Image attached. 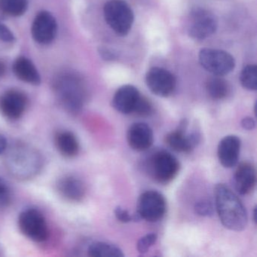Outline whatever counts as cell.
Returning <instances> with one entry per match:
<instances>
[{
	"instance_id": "1",
	"label": "cell",
	"mask_w": 257,
	"mask_h": 257,
	"mask_svg": "<svg viewBox=\"0 0 257 257\" xmlns=\"http://www.w3.org/2000/svg\"><path fill=\"white\" fill-rule=\"evenodd\" d=\"M214 195L216 211L222 225L231 231H243L247 224V214L238 197L223 183L216 185Z\"/></svg>"
},
{
	"instance_id": "2",
	"label": "cell",
	"mask_w": 257,
	"mask_h": 257,
	"mask_svg": "<svg viewBox=\"0 0 257 257\" xmlns=\"http://www.w3.org/2000/svg\"><path fill=\"white\" fill-rule=\"evenodd\" d=\"M53 90L61 106L70 113L80 112L88 97L83 79L76 73L58 75L54 80Z\"/></svg>"
},
{
	"instance_id": "3",
	"label": "cell",
	"mask_w": 257,
	"mask_h": 257,
	"mask_svg": "<svg viewBox=\"0 0 257 257\" xmlns=\"http://www.w3.org/2000/svg\"><path fill=\"white\" fill-rule=\"evenodd\" d=\"M103 16L109 28L121 37L129 34L135 22L133 10L124 0H108L103 7Z\"/></svg>"
},
{
	"instance_id": "4",
	"label": "cell",
	"mask_w": 257,
	"mask_h": 257,
	"mask_svg": "<svg viewBox=\"0 0 257 257\" xmlns=\"http://www.w3.org/2000/svg\"><path fill=\"white\" fill-rule=\"evenodd\" d=\"M40 156L37 152L26 146H19L10 150L7 156V165L12 174L19 178H29L38 172Z\"/></svg>"
},
{
	"instance_id": "5",
	"label": "cell",
	"mask_w": 257,
	"mask_h": 257,
	"mask_svg": "<svg viewBox=\"0 0 257 257\" xmlns=\"http://www.w3.org/2000/svg\"><path fill=\"white\" fill-rule=\"evenodd\" d=\"M180 162L169 152H156L149 161L150 175L158 183L168 184L172 181L180 171Z\"/></svg>"
},
{
	"instance_id": "6",
	"label": "cell",
	"mask_w": 257,
	"mask_h": 257,
	"mask_svg": "<svg viewBox=\"0 0 257 257\" xmlns=\"http://www.w3.org/2000/svg\"><path fill=\"white\" fill-rule=\"evenodd\" d=\"M198 61L206 71L216 76L228 75L235 67V61L231 55L219 49H201L198 53Z\"/></svg>"
},
{
	"instance_id": "7",
	"label": "cell",
	"mask_w": 257,
	"mask_h": 257,
	"mask_svg": "<svg viewBox=\"0 0 257 257\" xmlns=\"http://www.w3.org/2000/svg\"><path fill=\"white\" fill-rule=\"evenodd\" d=\"M217 27V19L208 10L194 9L189 14L187 32L193 40H203L211 37Z\"/></svg>"
},
{
	"instance_id": "8",
	"label": "cell",
	"mask_w": 257,
	"mask_h": 257,
	"mask_svg": "<svg viewBox=\"0 0 257 257\" xmlns=\"http://www.w3.org/2000/svg\"><path fill=\"white\" fill-rule=\"evenodd\" d=\"M19 226L21 231L34 241H44L49 236L46 219L43 213L36 209H28L20 213Z\"/></svg>"
},
{
	"instance_id": "9",
	"label": "cell",
	"mask_w": 257,
	"mask_h": 257,
	"mask_svg": "<svg viewBox=\"0 0 257 257\" xmlns=\"http://www.w3.org/2000/svg\"><path fill=\"white\" fill-rule=\"evenodd\" d=\"M167 203L165 197L156 190H149L140 196L137 213L141 219L156 222L165 216Z\"/></svg>"
},
{
	"instance_id": "10",
	"label": "cell",
	"mask_w": 257,
	"mask_h": 257,
	"mask_svg": "<svg viewBox=\"0 0 257 257\" xmlns=\"http://www.w3.org/2000/svg\"><path fill=\"white\" fill-rule=\"evenodd\" d=\"M146 84L153 94L159 97H168L175 91L177 79L169 70L156 67L147 72Z\"/></svg>"
},
{
	"instance_id": "11",
	"label": "cell",
	"mask_w": 257,
	"mask_h": 257,
	"mask_svg": "<svg viewBox=\"0 0 257 257\" xmlns=\"http://www.w3.org/2000/svg\"><path fill=\"white\" fill-rule=\"evenodd\" d=\"M188 122L186 119L180 122L177 130L166 136V142L174 151L178 153H190L199 143L201 135L199 132L186 133Z\"/></svg>"
},
{
	"instance_id": "12",
	"label": "cell",
	"mask_w": 257,
	"mask_h": 257,
	"mask_svg": "<svg viewBox=\"0 0 257 257\" xmlns=\"http://www.w3.org/2000/svg\"><path fill=\"white\" fill-rule=\"evenodd\" d=\"M58 24L56 19L49 12L39 13L33 23V38L39 44L47 45L52 43L56 36Z\"/></svg>"
},
{
	"instance_id": "13",
	"label": "cell",
	"mask_w": 257,
	"mask_h": 257,
	"mask_svg": "<svg viewBox=\"0 0 257 257\" xmlns=\"http://www.w3.org/2000/svg\"><path fill=\"white\" fill-rule=\"evenodd\" d=\"M27 104L26 96L17 90H10L0 97V112L9 119L20 118L26 109Z\"/></svg>"
},
{
	"instance_id": "14",
	"label": "cell",
	"mask_w": 257,
	"mask_h": 257,
	"mask_svg": "<svg viewBox=\"0 0 257 257\" xmlns=\"http://www.w3.org/2000/svg\"><path fill=\"white\" fill-rule=\"evenodd\" d=\"M153 130L146 123H134L127 130V144L135 151L143 152L148 150L153 145Z\"/></svg>"
},
{
	"instance_id": "15",
	"label": "cell",
	"mask_w": 257,
	"mask_h": 257,
	"mask_svg": "<svg viewBox=\"0 0 257 257\" xmlns=\"http://www.w3.org/2000/svg\"><path fill=\"white\" fill-rule=\"evenodd\" d=\"M141 94L136 87L125 85L120 87L114 94L112 106L115 110L125 115L134 113Z\"/></svg>"
},
{
	"instance_id": "16",
	"label": "cell",
	"mask_w": 257,
	"mask_h": 257,
	"mask_svg": "<svg viewBox=\"0 0 257 257\" xmlns=\"http://www.w3.org/2000/svg\"><path fill=\"white\" fill-rule=\"evenodd\" d=\"M240 140L235 135H228L221 140L218 145L217 155L219 162L224 168L235 166L240 150Z\"/></svg>"
},
{
	"instance_id": "17",
	"label": "cell",
	"mask_w": 257,
	"mask_h": 257,
	"mask_svg": "<svg viewBox=\"0 0 257 257\" xmlns=\"http://www.w3.org/2000/svg\"><path fill=\"white\" fill-rule=\"evenodd\" d=\"M256 183V174L254 167L243 162L237 167L234 176L236 190L242 195H247L253 190Z\"/></svg>"
},
{
	"instance_id": "18",
	"label": "cell",
	"mask_w": 257,
	"mask_h": 257,
	"mask_svg": "<svg viewBox=\"0 0 257 257\" xmlns=\"http://www.w3.org/2000/svg\"><path fill=\"white\" fill-rule=\"evenodd\" d=\"M57 189L60 195L68 201H80L85 195L84 183L72 176L61 179L57 184Z\"/></svg>"
},
{
	"instance_id": "19",
	"label": "cell",
	"mask_w": 257,
	"mask_h": 257,
	"mask_svg": "<svg viewBox=\"0 0 257 257\" xmlns=\"http://www.w3.org/2000/svg\"><path fill=\"white\" fill-rule=\"evenodd\" d=\"M13 71L20 80L34 85H40L41 77L32 61L25 57H20L15 61Z\"/></svg>"
},
{
	"instance_id": "20",
	"label": "cell",
	"mask_w": 257,
	"mask_h": 257,
	"mask_svg": "<svg viewBox=\"0 0 257 257\" xmlns=\"http://www.w3.org/2000/svg\"><path fill=\"white\" fill-rule=\"evenodd\" d=\"M55 144L60 153L65 157L73 158L79 153V141L72 132H58L55 136Z\"/></svg>"
},
{
	"instance_id": "21",
	"label": "cell",
	"mask_w": 257,
	"mask_h": 257,
	"mask_svg": "<svg viewBox=\"0 0 257 257\" xmlns=\"http://www.w3.org/2000/svg\"><path fill=\"white\" fill-rule=\"evenodd\" d=\"M207 94L215 100L225 99L230 92L229 84L222 76L210 78L206 83Z\"/></svg>"
},
{
	"instance_id": "22",
	"label": "cell",
	"mask_w": 257,
	"mask_h": 257,
	"mask_svg": "<svg viewBox=\"0 0 257 257\" xmlns=\"http://www.w3.org/2000/svg\"><path fill=\"white\" fill-rule=\"evenodd\" d=\"M88 253L93 257H123L124 253L118 246L106 242H94L90 245Z\"/></svg>"
},
{
	"instance_id": "23",
	"label": "cell",
	"mask_w": 257,
	"mask_h": 257,
	"mask_svg": "<svg viewBox=\"0 0 257 257\" xmlns=\"http://www.w3.org/2000/svg\"><path fill=\"white\" fill-rule=\"evenodd\" d=\"M28 0H0V12L7 16L18 17L26 13Z\"/></svg>"
},
{
	"instance_id": "24",
	"label": "cell",
	"mask_w": 257,
	"mask_h": 257,
	"mask_svg": "<svg viewBox=\"0 0 257 257\" xmlns=\"http://www.w3.org/2000/svg\"><path fill=\"white\" fill-rule=\"evenodd\" d=\"M240 82L245 89L255 91L257 88V67L254 64L245 66L240 75Z\"/></svg>"
},
{
	"instance_id": "25",
	"label": "cell",
	"mask_w": 257,
	"mask_h": 257,
	"mask_svg": "<svg viewBox=\"0 0 257 257\" xmlns=\"http://www.w3.org/2000/svg\"><path fill=\"white\" fill-rule=\"evenodd\" d=\"M153 106L151 102L146 98L144 96L141 95V98L138 100V104L135 107L134 114L141 117L150 116L153 114Z\"/></svg>"
},
{
	"instance_id": "26",
	"label": "cell",
	"mask_w": 257,
	"mask_h": 257,
	"mask_svg": "<svg viewBox=\"0 0 257 257\" xmlns=\"http://www.w3.org/2000/svg\"><path fill=\"white\" fill-rule=\"evenodd\" d=\"M157 238V234L155 233H150V234H146L144 237H141L137 244V249H138V252L142 254L148 252L150 248L156 243Z\"/></svg>"
},
{
	"instance_id": "27",
	"label": "cell",
	"mask_w": 257,
	"mask_h": 257,
	"mask_svg": "<svg viewBox=\"0 0 257 257\" xmlns=\"http://www.w3.org/2000/svg\"><path fill=\"white\" fill-rule=\"evenodd\" d=\"M195 210L199 216H211L213 213V204L207 199L200 200L195 204Z\"/></svg>"
},
{
	"instance_id": "28",
	"label": "cell",
	"mask_w": 257,
	"mask_h": 257,
	"mask_svg": "<svg viewBox=\"0 0 257 257\" xmlns=\"http://www.w3.org/2000/svg\"><path fill=\"white\" fill-rule=\"evenodd\" d=\"M16 40L13 33L10 31L8 27L6 26L1 21H0V40L5 43H13Z\"/></svg>"
},
{
	"instance_id": "29",
	"label": "cell",
	"mask_w": 257,
	"mask_h": 257,
	"mask_svg": "<svg viewBox=\"0 0 257 257\" xmlns=\"http://www.w3.org/2000/svg\"><path fill=\"white\" fill-rule=\"evenodd\" d=\"M114 212H115V217L119 222H123V223H127V222L132 221V215H131L127 210L122 208L120 206L115 207V211Z\"/></svg>"
},
{
	"instance_id": "30",
	"label": "cell",
	"mask_w": 257,
	"mask_h": 257,
	"mask_svg": "<svg viewBox=\"0 0 257 257\" xmlns=\"http://www.w3.org/2000/svg\"><path fill=\"white\" fill-rule=\"evenodd\" d=\"M240 125L244 130L252 131L255 128V121L251 117H244L240 121Z\"/></svg>"
},
{
	"instance_id": "31",
	"label": "cell",
	"mask_w": 257,
	"mask_h": 257,
	"mask_svg": "<svg viewBox=\"0 0 257 257\" xmlns=\"http://www.w3.org/2000/svg\"><path fill=\"white\" fill-rule=\"evenodd\" d=\"M11 201V197H10V192H0V208L6 207L8 205Z\"/></svg>"
},
{
	"instance_id": "32",
	"label": "cell",
	"mask_w": 257,
	"mask_h": 257,
	"mask_svg": "<svg viewBox=\"0 0 257 257\" xmlns=\"http://www.w3.org/2000/svg\"><path fill=\"white\" fill-rule=\"evenodd\" d=\"M100 55L105 60H113L114 56H115L113 53H112L110 51L107 50V49H101Z\"/></svg>"
},
{
	"instance_id": "33",
	"label": "cell",
	"mask_w": 257,
	"mask_h": 257,
	"mask_svg": "<svg viewBox=\"0 0 257 257\" xmlns=\"http://www.w3.org/2000/svg\"><path fill=\"white\" fill-rule=\"evenodd\" d=\"M7 147V141L4 135H0V154L6 151Z\"/></svg>"
},
{
	"instance_id": "34",
	"label": "cell",
	"mask_w": 257,
	"mask_h": 257,
	"mask_svg": "<svg viewBox=\"0 0 257 257\" xmlns=\"http://www.w3.org/2000/svg\"><path fill=\"white\" fill-rule=\"evenodd\" d=\"M10 192L8 185L2 177H0V192Z\"/></svg>"
},
{
	"instance_id": "35",
	"label": "cell",
	"mask_w": 257,
	"mask_h": 257,
	"mask_svg": "<svg viewBox=\"0 0 257 257\" xmlns=\"http://www.w3.org/2000/svg\"><path fill=\"white\" fill-rule=\"evenodd\" d=\"M6 70H7V69H6L5 64L3 61H0V78L3 77L5 75Z\"/></svg>"
},
{
	"instance_id": "36",
	"label": "cell",
	"mask_w": 257,
	"mask_h": 257,
	"mask_svg": "<svg viewBox=\"0 0 257 257\" xmlns=\"http://www.w3.org/2000/svg\"><path fill=\"white\" fill-rule=\"evenodd\" d=\"M255 210H256V208H255V207H254V210H253V220H254V222H256V213H255Z\"/></svg>"
}]
</instances>
